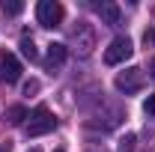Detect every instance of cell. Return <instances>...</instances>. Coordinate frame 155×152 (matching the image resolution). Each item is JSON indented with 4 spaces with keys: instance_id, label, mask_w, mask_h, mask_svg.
<instances>
[{
    "instance_id": "obj_5",
    "label": "cell",
    "mask_w": 155,
    "mask_h": 152,
    "mask_svg": "<svg viewBox=\"0 0 155 152\" xmlns=\"http://www.w3.org/2000/svg\"><path fill=\"white\" fill-rule=\"evenodd\" d=\"M0 78L6 84H15L21 78V63H18L15 54H3V60H0Z\"/></svg>"
},
{
    "instance_id": "obj_8",
    "label": "cell",
    "mask_w": 155,
    "mask_h": 152,
    "mask_svg": "<svg viewBox=\"0 0 155 152\" xmlns=\"http://www.w3.org/2000/svg\"><path fill=\"white\" fill-rule=\"evenodd\" d=\"M3 119H6L9 125H21V122L27 119V107H24V104H12V107H6Z\"/></svg>"
},
{
    "instance_id": "obj_10",
    "label": "cell",
    "mask_w": 155,
    "mask_h": 152,
    "mask_svg": "<svg viewBox=\"0 0 155 152\" xmlns=\"http://www.w3.org/2000/svg\"><path fill=\"white\" fill-rule=\"evenodd\" d=\"M21 9H24V3H18V0H12V3H3V12H6V15H18Z\"/></svg>"
},
{
    "instance_id": "obj_11",
    "label": "cell",
    "mask_w": 155,
    "mask_h": 152,
    "mask_svg": "<svg viewBox=\"0 0 155 152\" xmlns=\"http://www.w3.org/2000/svg\"><path fill=\"white\" fill-rule=\"evenodd\" d=\"M119 149H122V152H131V149H134V134H125V137L119 140Z\"/></svg>"
},
{
    "instance_id": "obj_15",
    "label": "cell",
    "mask_w": 155,
    "mask_h": 152,
    "mask_svg": "<svg viewBox=\"0 0 155 152\" xmlns=\"http://www.w3.org/2000/svg\"><path fill=\"white\" fill-rule=\"evenodd\" d=\"M0 152H12V143H9V140H6V143H3V146H0Z\"/></svg>"
},
{
    "instance_id": "obj_14",
    "label": "cell",
    "mask_w": 155,
    "mask_h": 152,
    "mask_svg": "<svg viewBox=\"0 0 155 152\" xmlns=\"http://www.w3.org/2000/svg\"><path fill=\"white\" fill-rule=\"evenodd\" d=\"M146 42H152V45H155V27L149 30V33H146Z\"/></svg>"
},
{
    "instance_id": "obj_12",
    "label": "cell",
    "mask_w": 155,
    "mask_h": 152,
    "mask_svg": "<svg viewBox=\"0 0 155 152\" xmlns=\"http://www.w3.org/2000/svg\"><path fill=\"white\" fill-rule=\"evenodd\" d=\"M143 111H146V114H155V93L149 95L146 101H143Z\"/></svg>"
},
{
    "instance_id": "obj_2",
    "label": "cell",
    "mask_w": 155,
    "mask_h": 152,
    "mask_svg": "<svg viewBox=\"0 0 155 152\" xmlns=\"http://www.w3.org/2000/svg\"><path fill=\"white\" fill-rule=\"evenodd\" d=\"M131 54H134L131 39L128 36H116L114 42L107 45V51H104V63H107V66H119V63H125Z\"/></svg>"
},
{
    "instance_id": "obj_16",
    "label": "cell",
    "mask_w": 155,
    "mask_h": 152,
    "mask_svg": "<svg viewBox=\"0 0 155 152\" xmlns=\"http://www.w3.org/2000/svg\"><path fill=\"white\" fill-rule=\"evenodd\" d=\"M152 78H155V63H152Z\"/></svg>"
},
{
    "instance_id": "obj_17",
    "label": "cell",
    "mask_w": 155,
    "mask_h": 152,
    "mask_svg": "<svg viewBox=\"0 0 155 152\" xmlns=\"http://www.w3.org/2000/svg\"><path fill=\"white\" fill-rule=\"evenodd\" d=\"M57 152H63V149H57Z\"/></svg>"
},
{
    "instance_id": "obj_6",
    "label": "cell",
    "mask_w": 155,
    "mask_h": 152,
    "mask_svg": "<svg viewBox=\"0 0 155 152\" xmlns=\"http://www.w3.org/2000/svg\"><path fill=\"white\" fill-rule=\"evenodd\" d=\"M98 15H101V24L116 27V24H119V6H116V3H101V6H98Z\"/></svg>"
},
{
    "instance_id": "obj_13",
    "label": "cell",
    "mask_w": 155,
    "mask_h": 152,
    "mask_svg": "<svg viewBox=\"0 0 155 152\" xmlns=\"http://www.w3.org/2000/svg\"><path fill=\"white\" fill-rule=\"evenodd\" d=\"M39 90V81H27V84H24V93L30 95V93H36Z\"/></svg>"
},
{
    "instance_id": "obj_3",
    "label": "cell",
    "mask_w": 155,
    "mask_h": 152,
    "mask_svg": "<svg viewBox=\"0 0 155 152\" xmlns=\"http://www.w3.org/2000/svg\"><path fill=\"white\" fill-rule=\"evenodd\" d=\"M36 21L42 27H57L63 21V6L57 0H39L36 3Z\"/></svg>"
},
{
    "instance_id": "obj_1",
    "label": "cell",
    "mask_w": 155,
    "mask_h": 152,
    "mask_svg": "<svg viewBox=\"0 0 155 152\" xmlns=\"http://www.w3.org/2000/svg\"><path fill=\"white\" fill-rule=\"evenodd\" d=\"M24 128H27L30 137H42V134H51L57 128V119H54V114H51L45 104H39L36 111L27 116V125H24Z\"/></svg>"
},
{
    "instance_id": "obj_9",
    "label": "cell",
    "mask_w": 155,
    "mask_h": 152,
    "mask_svg": "<svg viewBox=\"0 0 155 152\" xmlns=\"http://www.w3.org/2000/svg\"><path fill=\"white\" fill-rule=\"evenodd\" d=\"M21 54H24L27 60H36L39 57V51H36V45H33L30 36H21Z\"/></svg>"
},
{
    "instance_id": "obj_7",
    "label": "cell",
    "mask_w": 155,
    "mask_h": 152,
    "mask_svg": "<svg viewBox=\"0 0 155 152\" xmlns=\"http://www.w3.org/2000/svg\"><path fill=\"white\" fill-rule=\"evenodd\" d=\"M63 60H66V45L51 42V45H48V66H51V69H54V66H63Z\"/></svg>"
},
{
    "instance_id": "obj_4",
    "label": "cell",
    "mask_w": 155,
    "mask_h": 152,
    "mask_svg": "<svg viewBox=\"0 0 155 152\" xmlns=\"http://www.w3.org/2000/svg\"><path fill=\"white\" fill-rule=\"evenodd\" d=\"M140 84H143V72L134 69V66L116 75V90H122V93H137V90H140Z\"/></svg>"
}]
</instances>
